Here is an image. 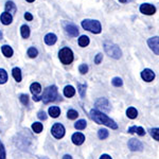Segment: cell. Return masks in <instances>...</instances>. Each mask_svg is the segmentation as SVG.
Instances as JSON below:
<instances>
[{"label": "cell", "instance_id": "obj_12", "mask_svg": "<svg viewBox=\"0 0 159 159\" xmlns=\"http://www.w3.org/2000/svg\"><path fill=\"white\" fill-rule=\"evenodd\" d=\"M141 78H142V80H144L145 82H152L155 79V73L151 69H144L141 72Z\"/></svg>", "mask_w": 159, "mask_h": 159}, {"label": "cell", "instance_id": "obj_31", "mask_svg": "<svg viewBox=\"0 0 159 159\" xmlns=\"http://www.w3.org/2000/svg\"><path fill=\"white\" fill-rule=\"evenodd\" d=\"M78 89H79V93L82 98L85 97V93H86V85L85 84H79L78 85Z\"/></svg>", "mask_w": 159, "mask_h": 159}, {"label": "cell", "instance_id": "obj_14", "mask_svg": "<svg viewBox=\"0 0 159 159\" xmlns=\"http://www.w3.org/2000/svg\"><path fill=\"white\" fill-rule=\"evenodd\" d=\"M0 19H1V22L3 25H10V24H12V21H13V16L11 14H9V13H7V12H4V13H2L1 14V16H0Z\"/></svg>", "mask_w": 159, "mask_h": 159}, {"label": "cell", "instance_id": "obj_1", "mask_svg": "<svg viewBox=\"0 0 159 159\" xmlns=\"http://www.w3.org/2000/svg\"><path fill=\"white\" fill-rule=\"evenodd\" d=\"M90 118L96 123H98V124H104V125H106V126H108L112 129H118L117 123L115 122L114 120H111L105 114H103L102 111H100V110L96 109V108L90 110Z\"/></svg>", "mask_w": 159, "mask_h": 159}, {"label": "cell", "instance_id": "obj_3", "mask_svg": "<svg viewBox=\"0 0 159 159\" xmlns=\"http://www.w3.org/2000/svg\"><path fill=\"white\" fill-rule=\"evenodd\" d=\"M82 27H83V29L90 31L93 34H99L102 31V25L98 20L84 19L83 21H82Z\"/></svg>", "mask_w": 159, "mask_h": 159}, {"label": "cell", "instance_id": "obj_27", "mask_svg": "<svg viewBox=\"0 0 159 159\" xmlns=\"http://www.w3.org/2000/svg\"><path fill=\"white\" fill-rule=\"evenodd\" d=\"M79 117V112L74 109H69L67 111V118L70 120H75Z\"/></svg>", "mask_w": 159, "mask_h": 159}, {"label": "cell", "instance_id": "obj_29", "mask_svg": "<svg viewBox=\"0 0 159 159\" xmlns=\"http://www.w3.org/2000/svg\"><path fill=\"white\" fill-rule=\"evenodd\" d=\"M98 136H99V138L101 140H104V139H106V138L109 136V133H108V130H107V129H100L99 132H98Z\"/></svg>", "mask_w": 159, "mask_h": 159}, {"label": "cell", "instance_id": "obj_9", "mask_svg": "<svg viewBox=\"0 0 159 159\" xmlns=\"http://www.w3.org/2000/svg\"><path fill=\"white\" fill-rule=\"evenodd\" d=\"M96 109H100L102 111H109L110 110V104L108 102V100L105 98H101L99 99L98 101L96 102Z\"/></svg>", "mask_w": 159, "mask_h": 159}, {"label": "cell", "instance_id": "obj_26", "mask_svg": "<svg viewBox=\"0 0 159 159\" xmlns=\"http://www.w3.org/2000/svg\"><path fill=\"white\" fill-rule=\"evenodd\" d=\"M87 126V122L85 120H79V121H76V123L74 124V127H75L76 129H85V127Z\"/></svg>", "mask_w": 159, "mask_h": 159}, {"label": "cell", "instance_id": "obj_37", "mask_svg": "<svg viewBox=\"0 0 159 159\" xmlns=\"http://www.w3.org/2000/svg\"><path fill=\"white\" fill-rule=\"evenodd\" d=\"M6 158V150L4 147L0 143V159H4Z\"/></svg>", "mask_w": 159, "mask_h": 159}, {"label": "cell", "instance_id": "obj_24", "mask_svg": "<svg viewBox=\"0 0 159 159\" xmlns=\"http://www.w3.org/2000/svg\"><path fill=\"white\" fill-rule=\"evenodd\" d=\"M20 33H21V36L24 38H28L30 36V28L25 25H21V28H20Z\"/></svg>", "mask_w": 159, "mask_h": 159}, {"label": "cell", "instance_id": "obj_7", "mask_svg": "<svg viewBox=\"0 0 159 159\" xmlns=\"http://www.w3.org/2000/svg\"><path fill=\"white\" fill-rule=\"evenodd\" d=\"M64 29H65L66 33L71 37H76L79 35V30L75 25L71 24V22H64Z\"/></svg>", "mask_w": 159, "mask_h": 159}, {"label": "cell", "instance_id": "obj_22", "mask_svg": "<svg viewBox=\"0 0 159 159\" xmlns=\"http://www.w3.org/2000/svg\"><path fill=\"white\" fill-rule=\"evenodd\" d=\"M126 116L129 118V119H136L138 116V111L135 107H129L126 110Z\"/></svg>", "mask_w": 159, "mask_h": 159}, {"label": "cell", "instance_id": "obj_30", "mask_svg": "<svg viewBox=\"0 0 159 159\" xmlns=\"http://www.w3.org/2000/svg\"><path fill=\"white\" fill-rule=\"evenodd\" d=\"M27 53H28V55H29L31 58H35L38 55V51H37L36 48H34V47L29 48V49H28V52Z\"/></svg>", "mask_w": 159, "mask_h": 159}, {"label": "cell", "instance_id": "obj_28", "mask_svg": "<svg viewBox=\"0 0 159 159\" xmlns=\"http://www.w3.org/2000/svg\"><path fill=\"white\" fill-rule=\"evenodd\" d=\"M7 81V73L4 69H0V84H4Z\"/></svg>", "mask_w": 159, "mask_h": 159}, {"label": "cell", "instance_id": "obj_36", "mask_svg": "<svg viewBox=\"0 0 159 159\" xmlns=\"http://www.w3.org/2000/svg\"><path fill=\"white\" fill-rule=\"evenodd\" d=\"M102 60H103V54H102V53H98L96 56V58H94V63H96L97 65H99V64L102 61Z\"/></svg>", "mask_w": 159, "mask_h": 159}, {"label": "cell", "instance_id": "obj_46", "mask_svg": "<svg viewBox=\"0 0 159 159\" xmlns=\"http://www.w3.org/2000/svg\"><path fill=\"white\" fill-rule=\"evenodd\" d=\"M27 1H28V2H30V3H31V2H34L35 0H27Z\"/></svg>", "mask_w": 159, "mask_h": 159}, {"label": "cell", "instance_id": "obj_40", "mask_svg": "<svg viewBox=\"0 0 159 159\" xmlns=\"http://www.w3.org/2000/svg\"><path fill=\"white\" fill-rule=\"evenodd\" d=\"M25 18L27 19V20H29V21H31V20L33 19V16H32V14H31V13L27 12V13L25 14Z\"/></svg>", "mask_w": 159, "mask_h": 159}, {"label": "cell", "instance_id": "obj_19", "mask_svg": "<svg viewBox=\"0 0 159 159\" xmlns=\"http://www.w3.org/2000/svg\"><path fill=\"white\" fill-rule=\"evenodd\" d=\"M48 112H49L50 117L57 118L61 115V109H60V107H57V106H51L49 110H48Z\"/></svg>", "mask_w": 159, "mask_h": 159}, {"label": "cell", "instance_id": "obj_20", "mask_svg": "<svg viewBox=\"0 0 159 159\" xmlns=\"http://www.w3.org/2000/svg\"><path fill=\"white\" fill-rule=\"evenodd\" d=\"M12 74H13V78L15 79V81H16L17 83L21 82V70H20V68H18V67L13 68Z\"/></svg>", "mask_w": 159, "mask_h": 159}, {"label": "cell", "instance_id": "obj_34", "mask_svg": "<svg viewBox=\"0 0 159 159\" xmlns=\"http://www.w3.org/2000/svg\"><path fill=\"white\" fill-rule=\"evenodd\" d=\"M19 100H20V102H21V103L24 104V105H27L28 103H29V97H28V94H25V93L20 94Z\"/></svg>", "mask_w": 159, "mask_h": 159}, {"label": "cell", "instance_id": "obj_18", "mask_svg": "<svg viewBox=\"0 0 159 159\" xmlns=\"http://www.w3.org/2000/svg\"><path fill=\"white\" fill-rule=\"evenodd\" d=\"M74 94H75V89H74L72 86L68 85L65 87V89H64V96H65L66 98H72Z\"/></svg>", "mask_w": 159, "mask_h": 159}, {"label": "cell", "instance_id": "obj_45", "mask_svg": "<svg viewBox=\"0 0 159 159\" xmlns=\"http://www.w3.org/2000/svg\"><path fill=\"white\" fill-rule=\"evenodd\" d=\"M3 38V35H2V32H0V39H2Z\"/></svg>", "mask_w": 159, "mask_h": 159}, {"label": "cell", "instance_id": "obj_32", "mask_svg": "<svg viewBox=\"0 0 159 159\" xmlns=\"http://www.w3.org/2000/svg\"><path fill=\"white\" fill-rule=\"evenodd\" d=\"M150 134L154 139L159 141V129H152L150 130Z\"/></svg>", "mask_w": 159, "mask_h": 159}, {"label": "cell", "instance_id": "obj_21", "mask_svg": "<svg viewBox=\"0 0 159 159\" xmlns=\"http://www.w3.org/2000/svg\"><path fill=\"white\" fill-rule=\"evenodd\" d=\"M1 51H2V53H3V55L6 56V57H11V56L13 55V49L10 47V46H7V45L2 46Z\"/></svg>", "mask_w": 159, "mask_h": 159}, {"label": "cell", "instance_id": "obj_13", "mask_svg": "<svg viewBox=\"0 0 159 159\" xmlns=\"http://www.w3.org/2000/svg\"><path fill=\"white\" fill-rule=\"evenodd\" d=\"M71 140H72V142L75 145H81V144H83L84 141H85V136L83 134H81V133H75V134L72 135Z\"/></svg>", "mask_w": 159, "mask_h": 159}, {"label": "cell", "instance_id": "obj_10", "mask_svg": "<svg viewBox=\"0 0 159 159\" xmlns=\"http://www.w3.org/2000/svg\"><path fill=\"white\" fill-rule=\"evenodd\" d=\"M139 10L144 15H154L156 13V7L150 3H142L140 6Z\"/></svg>", "mask_w": 159, "mask_h": 159}, {"label": "cell", "instance_id": "obj_11", "mask_svg": "<svg viewBox=\"0 0 159 159\" xmlns=\"http://www.w3.org/2000/svg\"><path fill=\"white\" fill-rule=\"evenodd\" d=\"M129 148L130 151H133V152H139V151H142L143 145L139 140L130 139L129 141Z\"/></svg>", "mask_w": 159, "mask_h": 159}, {"label": "cell", "instance_id": "obj_16", "mask_svg": "<svg viewBox=\"0 0 159 159\" xmlns=\"http://www.w3.org/2000/svg\"><path fill=\"white\" fill-rule=\"evenodd\" d=\"M6 12L9 13V14H15L17 12V7L16 4L14 3L13 1H7L6 3Z\"/></svg>", "mask_w": 159, "mask_h": 159}, {"label": "cell", "instance_id": "obj_23", "mask_svg": "<svg viewBox=\"0 0 159 159\" xmlns=\"http://www.w3.org/2000/svg\"><path fill=\"white\" fill-rule=\"evenodd\" d=\"M89 37L86 36V35H82L81 37L79 38V45L81 46V47H87V46L89 45Z\"/></svg>", "mask_w": 159, "mask_h": 159}, {"label": "cell", "instance_id": "obj_6", "mask_svg": "<svg viewBox=\"0 0 159 159\" xmlns=\"http://www.w3.org/2000/svg\"><path fill=\"white\" fill-rule=\"evenodd\" d=\"M65 132H66L65 127H64V125H61V123H55L52 126V129H51V133H52V135L54 136L56 139L63 138L64 136H65Z\"/></svg>", "mask_w": 159, "mask_h": 159}, {"label": "cell", "instance_id": "obj_35", "mask_svg": "<svg viewBox=\"0 0 159 159\" xmlns=\"http://www.w3.org/2000/svg\"><path fill=\"white\" fill-rule=\"evenodd\" d=\"M79 71L82 74H86L88 72V66H87L86 64H82V65H80V67H79Z\"/></svg>", "mask_w": 159, "mask_h": 159}, {"label": "cell", "instance_id": "obj_41", "mask_svg": "<svg viewBox=\"0 0 159 159\" xmlns=\"http://www.w3.org/2000/svg\"><path fill=\"white\" fill-rule=\"evenodd\" d=\"M100 159H112V158L110 157L109 155H107V154H103V155L100 157Z\"/></svg>", "mask_w": 159, "mask_h": 159}, {"label": "cell", "instance_id": "obj_39", "mask_svg": "<svg viewBox=\"0 0 159 159\" xmlns=\"http://www.w3.org/2000/svg\"><path fill=\"white\" fill-rule=\"evenodd\" d=\"M37 117L39 118L40 120H46V119H47V115H46L45 111H39V112H38V115H37Z\"/></svg>", "mask_w": 159, "mask_h": 159}, {"label": "cell", "instance_id": "obj_5", "mask_svg": "<svg viewBox=\"0 0 159 159\" xmlns=\"http://www.w3.org/2000/svg\"><path fill=\"white\" fill-rule=\"evenodd\" d=\"M58 57H60V61H61V64H64V65H69V64H71L73 61L72 50L68 47L63 48V49L60 50Z\"/></svg>", "mask_w": 159, "mask_h": 159}, {"label": "cell", "instance_id": "obj_42", "mask_svg": "<svg viewBox=\"0 0 159 159\" xmlns=\"http://www.w3.org/2000/svg\"><path fill=\"white\" fill-rule=\"evenodd\" d=\"M33 100H34V101H39L40 98H39V97H37V96H33Z\"/></svg>", "mask_w": 159, "mask_h": 159}, {"label": "cell", "instance_id": "obj_17", "mask_svg": "<svg viewBox=\"0 0 159 159\" xmlns=\"http://www.w3.org/2000/svg\"><path fill=\"white\" fill-rule=\"evenodd\" d=\"M30 90L33 93V96H37L42 92V86L38 83H32L30 86Z\"/></svg>", "mask_w": 159, "mask_h": 159}, {"label": "cell", "instance_id": "obj_43", "mask_svg": "<svg viewBox=\"0 0 159 159\" xmlns=\"http://www.w3.org/2000/svg\"><path fill=\"white\" fill-rule=\"evenodd\" d=\"M63 159H72V157H71L70 155H65V156L63 157Z\"/></svg>", "mask_w": 159, "mask_h": 159}, {"label": "cell", "instance_id": "obj_4", "mask_svg": "<svg viewBox=\"0 0 159 159\" xmlns=\"http://www.w3.org/2000/svg\"><path fill=\"white\" fill-rule=\"evenodd\" d=\"M104 50L110 57L115 58V60H119L122 56V51L119 48V46L115 45V43H108V42L105 43Z\"/></svg>", "mask_w": 159, "mask_h": 159}, {"label": "cell", "instance_id": "obj_15", "mask_svg": "<svg viewBox=\"0 0 159 159\" xmlns=\"http://www.w3.org/2000/svg\"><path fill=\"white\" fill-rule=\"evenodd\" d=\"M56 40H57V37H56V35L53 34V33H48L45 36V43H47L48 46L54 45L56 43Z\"/></svg>", "mask_w": 159, "mask_h": 159}, {"label": "cell", "instance_id": "obj_33", "mask_svg": "<svg viewBox=\"0 0 159 159\" xmlns=\"http://www.w3.org/2000/svg\"><path fill=\"white\" fill-rule=\"evenodd\" d=\"M111 84L115 87H120V86H122L123 81H122V79H120V78H114L111 81Z\"/></svg>", "mask_w": 159, "mask_h": 159}, {"label": "cell", "instance_id": "obj_44", "mask_svg": "<svg viewBox=\"0 0 159 159\" xmlns=\"http://www.w3.org/2000/svg\"><path fill=\"white\" fill-rule=\"evenodd\" d=\"M120 2H121V3H126L127 2V0H119Z\"/></svg>", "mask_w": 159, "mask_h": 159}, {"label": "cell", "instance_id": "obj_2", "mask_svg": "<svg viewBox=\"0 0 159 159\" xmlns=\"http://www.w3.org/2000/svg\"><path fill=\"white\" fill-rule=\"evenodd\" d=\"M58 97V92H57V87L52 85V86H49L43 90V96L40 97V100H43V102L45 104H48L50 102H53L55 101L56 98Z\"/></svg>", "mask_w": 159, "mask_h": 159}, {"label": "cell", "instance_id": "obj_38", "mask_svg": "<svg viewBox=\"0 0 159 159\" xmlns=\"http://www.w3.org/2000/svg\"><path fill=\"white\" fill-rule=\"evenodd\" d=\"M136 133H137L139 136H144L145 135V132H144V129L141 126H137V129H136Z\"/></svg>", "mask_w": 159, "mask_h": 159}, {"label": "cell", "instance_id": "obj_25", "mask_svg": "<svg viewBox=\"0 0 159 159\" xmlns=\"http://www.w3.org/2000/svg\"><path fill=\"white\" fill-rule=\"evenodd\" d=\"M43 124L42 123H39V122H34L32 124V129H33V132L34 133H36V134H39V133H42L43 132Z\"/></svg>", "mask_w": 159, "mask_h": 159}, {"label": "cell", "instance_id": "obj_8", "mask_svg": "<svg viewBox=\"0 0 159 159\" xmlns=\"http://www.w3.org/2000/svg\"><path fill=\"white\" fill-rule=\"evenodd\" d=\"M148 45L156 55H159V36H154L148 38Z\"/></svg>", "mask_w": 159, "mask_h": 159}]
</instances>
